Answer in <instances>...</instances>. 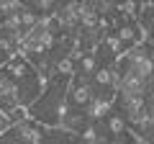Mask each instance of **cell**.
<instances>
[{
	"mask_svg": "<svg viewBox=\"0 0 154 144\" xmlns=\"http://www.w3.org/2000/svg\"><path fill=\"white\" fill-rule=\"evenodd\" d=\"M95 95V88L90 83V77H80V75H72L69 83H67V103L72 108H80L82 111L85 105L93 100Z\"/></svg>",
	"mask_w": 154,
	"mask_h": 144,
	"instance_id": "1",
	"label": "cell"
},
{
	"mask_svg": "<svg viewBox=\"0 0 154 144\" xmlns=\"http://www.w3.org/2000/svg\"><path fill=\"white\" fill-rule=\"evenodd\" d=\"M139 3H154V0H139Z\"/></svg>",
	"mask_w": 154,
	"mask_h": 144,
	"instance_id": "4",
	"label": "cell"
},
{
	"mask_svg": "<svg viewBox=\"0 0 154 144\" xmlns=\"http://www.w3.org/2000/svg\"><path fill=\"white\" fill-rule=\"evenodd\" d=\"M103 121H105V134H108L105 139L121 136V134H126V131H128V124H126V118H123V113L118 111V108H113V111H110L108 116L103 118Z\"/></svg>",
	"mask_w": 154,
	"mask_h": 144,
	"instance_id": "3",
	"label": "cell"
},
{
	"mask_svg": "<svg viewBox=\"0 0 154 144\" xmlns=\"http://www.w3.org/2000/svg\"><path fill=\"white\" fill-rule=\"evenodd\" d=\"M72 57H75V75H80V77H90V75L95 72V67L100 64L98 54H95L93 49L77 52V54H72Z\"/></svg>",
	"mask_w": 154,
	"mask_h": 144,
	"instance_id": "2",
	"label": "cell"
}]
</instances>
